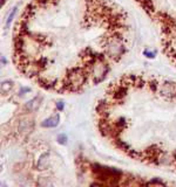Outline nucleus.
<instances>
[{"label":"nucleus","instance_id":"f03ea898","mask_svg":"<svg viewBox=\"0 0 176 187\" xmlns=\"http://www.w3.org/2000/svg\"><path fill=\"white\" fill-rule=\"evenodd\" d=\"M15 10H17V7H15V8H14V11H12V13L10 14V17H8V19H7V23H6L7 26H8L10 23H11L12 19H13V17H14V13H15Z\"/></svg>","mask_w":176,"mask_h":187},{"label":"nucleus","instance_id":"f257e3e1","mask_svg":"<svg viewBox=\"0 0 176 187\" xmlns=\"http://www.w3.org/2000/svg\"><path fill=\"white\" fill-rule=\"evenodd\" d=\"M58 122H59V116H54L53 118H49V119L45 121L44 123H42V126H45V128H49V126H55V125L58 124Z\"/></svg>","mask_w":176,"mask_h":187}]
</instances>
